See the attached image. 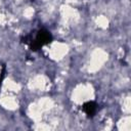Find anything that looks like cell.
<instances>
[{"label":"cell","instance_id":"6da1fadb","mask_svg":"<svg viewBox=\"0 0 131 131\" xmlns=\"http://www.w3.org/2000/svg\"><path fill=\"white\" fill-rule=\"evenodd\" d=\"M52 39L53 37L49 31H47L46 29H41L37 32L36 38L32 39V41L30 42V49L33 51H38L43 45L49 44Z\"/></svg>","mask_w":131,"mask_h":131},{"label":"cell","instance_id":"7a4b0ae2","mask_svg":"<svg viewBox=\"0 0 131 131\" xmlns=\"http://www.w3.org/2000/svg\"><path fill=\"white\" fill-rule=\"evenodd\" d=\"M83 111L88 117H93L97 111V103L95 101H87L83 104Z\"/></svg>","mask_w":131,"mask_h":131},{"label":"cell","instance_id":"3957f363","mask_svg":"<svg viewBox=\"0 0 131 131\" xmlns=\"http://www.w3.org/2000/svg\"><path fill=\"white\" fill-rule=\"evenodd\" d=\"M5 75H6V66L3 64L2 66V70H1V73H0V88H1V85H2V82L5 78Z\"/></svg>","mask_w":131,"mask_h":131}]
</instances>
